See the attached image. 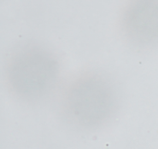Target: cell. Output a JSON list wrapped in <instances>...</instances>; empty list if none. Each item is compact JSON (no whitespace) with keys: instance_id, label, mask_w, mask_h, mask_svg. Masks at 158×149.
Wrapping results in <instances>:
<instances>
[{"instance_id":"cell-1","label":"cell","mask_w":158,"mask_h":149,"mask_svg":"<svg viewBox=\"0 0 158 149\" xmlns=\"http://www.w3.org/2000/svg\"><path fill=\"white\" fill-rule=\"evenodd\" d=\"M62 106L79 124H98L110 117L117 106L115 85L103 74H83L67 87Z\"/></svg>"},{"instance_id":"cell-2","label":"cell","mask_w":158,"mask_h":149,"mask_svg":"<svg viewBox=\"0 0 158 149\" xmlns=\"http://www.w3.org/2000/svg\"><path fill=\"white\" fill-rule=\"evenodd\" d=\"M9 78L14 93L26 100H37L50 93L57 79L54 57L43 49L26 47L12 57Z\"/></svg>"}]
</instances>
